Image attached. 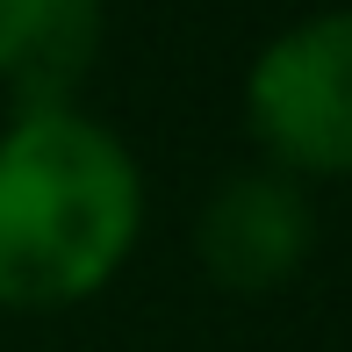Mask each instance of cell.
Instances as JSON below:
<instances>
[{"label":"cell","mask_w":352,"mask_h":352,"mask_svg":"<svg viewBox=\"0 0 352 352\" xmlns=\"http://www.w3.org/2000/svg\"><path fill=\"white\" fill-rule=\"evenodd\" d=\"M144 237V173L108 122L58 116L0 122V309L51 316L94 302Z\"/></svg>","instance_id":"6da1fadb"},{"label":"cell","mask_w":352,"mask_h":352,"mask_svg":"<svg viewBox=\"0 0 352 352\" xmlns=\"http://www.w3.org/2000/svg\"><path fill=\"white\" fill-rule=\"evenodd\" d=\"M245 130L295 180H352V8L309 14L252 58Z\"/></svg>","instance_id":"7a4b0ae2"},{"label":"cell","mask_w":352,"mask_h":352,"mask_svg":"<svg viewBox=\"0 0 352 352\" xmlns=\"http://www.w3.org/2000/svg\"><path fill=\"white\" fill-rule=\"evenodd\" d=\"M309 252H316L309 195L280 166H245L201 201L195 259L223 295H274L309 266Z\"/></svg>","instance_id":"3957f363"},{"label":"cell","mask_w":352,"mask_h":352,"mask_svg":"<svg viewBox=\"0 0 352 352\" xmlns=\"http://www.w3.org/2000/svg\"><path fill=\"white\" fill-rule=\"evenodd\" d=\"M101 43L108 0H0V94L14 101V116L79 108Z\"/></svg>","instance_id":"277c9868"}]
</instances>
